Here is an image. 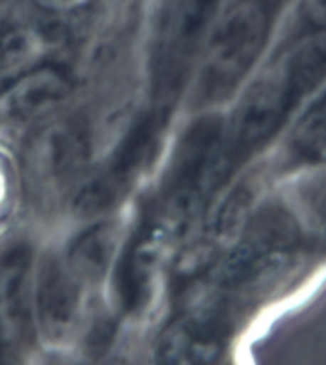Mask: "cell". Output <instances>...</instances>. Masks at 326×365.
I'll list each match as a JSON object with an SVG mask.
<instances>
[{
    "instance_id": "52a82bcc",
    "label": "cell",
    "mask_w": 326,
    "mask_h": 365,
    "mask_svg": "<svg viewBox=\"0 0 326 365\" xmlns=\"http://www.w3.org/2000/svg\"><path fill=\"white\" fill-rule=\"evenodd\" d=\"M44 4L53 8H71V6H78V4H83L84 0H42Z\"/></svg>"
},
{
    "instance_id": "8992f818",
    "label": "cell",
    "mask_w": 326,
    "mask_h": 365,
    "mask_svg": "<svg viewBox=\"0 0 326 365\" xmlns=\"http://www.w3.org/2000/svg\"><path fill=\"white\" fill-rule=\"evenodd\" d=\"M8 197H10V178H8L6 165L0 159V215L6 209Z\"/></svg>"
},
{
    "instance_id": "3957f363",
    "label": "cell",
    "mask_w": 326,
    "mask_h": 365,
    "mask_svg": "<svg viewBox=\"0 0 326 365\" xmlns=\"http://www.w3.org/2000/svg\"><path fill=\"white\" fill-rule=\"evenodd\" d=\"M269 178L290 182L326 167V81L261 157Z\"/></svg>"
},
{
    "instance_id": "5b68a950",
    "label": "cell",
    "mask_w": 326,
    "mask_h": 365,
    "mask_svg": "<svg viewBox=\"0 0 326 365\" xmlns=\"http://www.w3.org/2000/svg\"><path fill=\"white\" fill-rule=\"evenodd\" d=\"M288 184H292V199H296L300 209L311 216V220L319 222L326 215V167L290 180Z\"/></svg>"
},
{
    "instance_id": "277c9868",
    "label": "cell",
    "mask_w": 326,
    "mask_h": 365,
    "mask_svg": "<svg viewBox=\"0 0 326 365\" xmlns=\"http://www.w3.org/2000/svg\"><path fill=\"white\" fill-rule=\"evenodd\" d=\"M326 33V0H292L273 46Z\"/></svg>"
},
{
    "instance_id": "7a4b0ae2",
    "label": "cell",
    "mask_w": 326,
    "mask_h": 365,
    "mask_svg": "<svg viewBox=\"0 0 326 365\" xmlns=\"http://www.w3.org/2000/svg\"><path fill=\"white\" fill-rule=\"evenodd\" d=\"M292 0H224L189 73L193 111L226 109L265 60Z\"/></svg>"
},
{
    "instance_id": "6da1fadb",
    "label": "cell",
    "mask_w": 326,
    "mask_h": 365,
    "mask_svg": "<svg viewBox=\"0 0 326 365\" xmlns=\"http://www.w3.org/2000/svg\"><path fill=\"white\" fill-rule=\"evenodd\" d=\"M326 81V33L273 46L226 108L208 184L226 186L271 150Z\"/></svg>"
}]
</instances>
